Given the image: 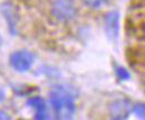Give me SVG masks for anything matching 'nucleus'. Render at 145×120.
<instances>
[{
	"label": "nucleus",
	"instance_id": "f257e3e1",
	"mask_svg": "<svg viewBox=\"0 0 145 120\" xmlns=\"http://www.w3.org/2000/svg\"><path fill=\"white\" fill-rule=\"evenodd\" d=\"M49 104L54 120H71L75 113V102L72 94L64 88H55L50 92Z\"/></svg>",
	"mask_w": 145,
	"mask_h": 120
},
{
	"label": "nucleus",
	"instance_id": "f03ea898",
	"mask_svg": "<svg viewBox=\"0 0 145 120\" xmlns=\"http://www.w3.org/2000/svg\"><path fill=\"white\" fill-rule=\"evenodd\" d=\"M77 10L72 0H55L52 5V15L61 23H68L76 17Z\"/></svg>",
	"mask_w": 145,
	"mask_h": 120
},
{
	"label": "nucleus",
	"instance_id": "7ed1b4c3",
	"mask_svg": "<svg viewBox=\"0 0 145 120\" xmlns=\"http://www.w3.org/2000/svg\"><path fill=\"white\" fill-rule=\"evenodd\" d=\"M11 68L17 72H27L33 66L34 55L26 50H21L12 53L9 58Z\"/></svg>",
	"mask_w": 145,
	"mask_h": 120
},
{
	"label": "nucleus",
	"instance_id": "20e7f679",
	"mask_svg": "<svg viewBox=\"0 0 145 120\" xmlns=\"http://www.w3.org/2000/svg\"><path fill=\"white\" fill-rule=\"evenodd\" d=\"M109 110L110 113L114 116V118H118V119H123L126 118L128 113L131 112L132 105L127 100H116L109 105Z\"/></svg>",
	"mask_w": 145,
	"mask_h": 120
},
{
	"label": "nucleus",
	"instance_id": "39448f33",
	"mask_svg": "<svg viewBox=\"0 0 145 120\" xmlns=\"http://www.w3.org/2000/svg\"><path fill=\"white\" fill-rule=\"evenodd\" d=\"M28 104L35 109V120H48V111L45 101L40 97H34L28 100Z\"/></svg>",
	"mask_w": 145,
	"mask_h": 120
},
{
	"label": "nucleus",
	"instance_id": "423d86ee",
	"mask_svg": "<svg viewBox=\"0 0 145 120\" xmlns=\"http://www.w3.org/2000/svg\"><path fill=\"white\" fill-rule=\"evenodd\" d=\"M120 17H118V13L116 11H110L106 15L105 17V30L109 37L114 38L118 34V28H120Z\"/></svg>",
	"mask_w": 145,
	"mask_h": 120
},
{
	"label": "nucleus",
	"instance_id": "0eeeda50",
	"mask_svg": "<svg viewBox=\"0 0 145 120\" xmlns=\"http://www.w3.org/2000/svg\"><path fill=\"white\" fill-rule=\"evenodd\" d=\"M1 10H2V14H3V17L6 18L7 23L9 24V27L10 29H14L15 27V13H14V8H12V5L10 3H3L2 7H1Z\"/></svg>",
	"mask_w": 145,
	"mask_h": 120
},
{
	"label": "nucleus",
	"instance_id": "6e6552de",
	"mask_svg": "<svg viewBox=\"0 0 145 120\" xmlns=\"http://www.w3.org/2000/svg\"><path fill=\"white\" fill-rule=\"evenodd\" d=\"M85 6H87L91 9H98L107 3L108 0H82Z\"/></svg>",
	"mask_w": 145,
	"mask_h": 120
},
{
	"label": "nucleus",
	"instance_id": "1a4fd4ad",
	"mask_svg": "<svg viewBox=\"0 0 145 120\" xmlns=\"http://www.w3.org/2000/svg\"><path fill=\"white\" fill-rule=\"evenodd\" d=\"M133 112L140 120H145V103H136L133 107Z\"/></svg>",
	"mask_w": 145,
	"mask_h": 120
},
{
	"label": "nucleus",
	"instance_id": "9d476101",
	"mask_svg": "<svg viewBox=\"0 0 145 120\" xmlns=\"http://www.w3.org/2000/svg\"><path fill=\"white\" fill-rule=\"evenodd\" d=\"M116 74H117V76H118L121 80H127V79L129 78L128 72H127L125 69H123V68H117V70H116Z\"/></svg>",
	"mask_w": 145,
	"mask_h": 120
},
{
	"label": "nucleus",
	"instance_id": "9b49d317",
	"mask_svg": "<svg viewBox=\"0 0 145 120\" xmlns=\"http://www.w3.org/2000/svg\"><path fill=\"white\" fill-rule=\"evenodd\" d=\"M143 34H144V36H145V24L143 25Z\"/></svg>",
	"mask_w": 145,
	"mask_h": 120
},
{
	"label": "nucleus",
	"instance_id": "f8f14e48",
	"mask_svg": "<svg viewBox=\"0 0 145 120\" xmlns=\"http://www.w3.org/2000/svg\"><path fill=\"white\" fill-rule=\"evenodd\" d=\"M1 43H2V37H1V35H0V45H1Z\"/></svg>",
	"mask_w": 145,
	"mask_h": 120
},
{
	"label": "nucleus",
	"instance_id": "ddd939ff",
	"mask_svg": "<svg viewBox=\"0 0 145 120\" xmlns=\"http://www.w3.org/2000/svg\"><path fill=\"white\" fill-rule=\"evenodd\" d=\"M110 120H122V119H118V118H112Z\"/></svg>",
	"mask_w": 145,
	"mask_h": 120
}]
</instances>
